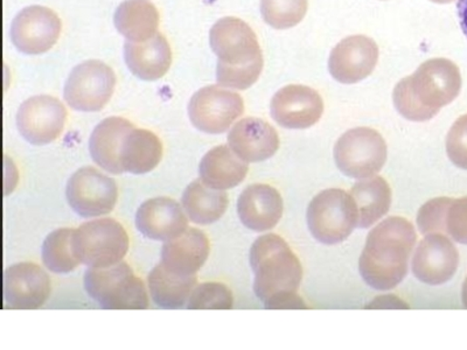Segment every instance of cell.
I'll use <instances>...</instances> for the list:
<instances>
[{"label":"cell","mask_w":467,"mask_h":350,"mask_svg":"<svg viewBox=\"0 0 467 350\" xmlns=\"http://www.w3.org/2000/svg\"><path fill=\"white\" fill-rule=\"evenodd\" d=\"M271 116L286 129H308L319 122L324 114V101L314 88L290 85L282 88L271 99Z\"/></svg>","instance_id":"9a60e30c"},{"label":"cell","mask_w":467,"mask_h":350,"mask_svg":"<svg viewBox=\"0 0 467 350\" xmlns=\"http://www.w3.org/2000/svg\"><path fill=\"white\" fill-rule=\"evenodd\" d=\"M335 160L337 169L349 178L374 177L386 164V140L374 129H352L337 141Z\"/></svg>","instance_id":"ba28073f"},{"label":"cell","mask_w":467,"mask_h":350,"mask_svg":"<svg viewBox=\"0 0 467 350\" xmlns=\"http://www.w3.org/2000/svg\"><path fill=\"white\" fill-rule=\"evenodd\" d=\"M85 289L89 297L106 310H146L149 307L143 281L124 262L109 268L88 270Z\"/></svg>","instance_id":"5b68a950"},{"label":"cell","mask_w":467,"mask_h":350,"mask_svg":"<svg viewBox=\"0 0 467 350\" xmlns=\"http://www.w3.org/2000/svg\"><path fill=\"white\" fill-rule=\"evenodd\" d=\"M379 61V47L369 36L345 37L333 48L328 69L333 78L344 85L365 80L374 72Z\"/></svg>","instance_id":"2e32d148"},{"label":"cell","mask_w":467,"mask_h":350,"mask_svg":"<svg viewBox=\"0 0 467 350\" xmlns=\"http://www.w3.org/2000/svg\"><path fill=\"white\" fill-rule=\"evenodd\" d=\"M135 129L130 120L122 117H109L102 120L91 133L89 149L91 158L99 168L112 174H122L120 164L125 137Z\"/></svg>","instance_id":"603a6c76"},{"label":"cell","mask_w":467,"mask_h":350,"mask_svg":"<svg viewBox=\"0 0 467 350\" xmlns=\"http://www.w3.org/2000/svg\"><path fill=\"white\" fill-rule=\"evenodd\" d=\"M431 2L437 3V4H450V3H452L453 0H431Z\"/></svg>","instance_id":"f35d334b"},{"label":"cell","mask_w":467,"mask_h":350,"mask_svg":"<svg viewBox=\"0 0 467 350\" xmlns=\"http://www.w3.org/2000/svg\"><path fill=\"white\" fill-rule=\"evenodd\" d=\"M460 265V253L443 233L427 235L412 258V273L428 285H443L451 281Z\"/></svg>","instance_id":"e0dca14e"},{"label":"cell","mask_w":467,"mask_h":350,"mask_svg":"<svg viewBox=\"0 0 467 350\" xmlns=\"http://www.w3.org/2000/svg\"><path fill=\"white\" fill-rule=\"evenodd\" d=\"M197 281V276H182L166 269L161 262L149 274L150 294L157 306L170 310L182 308L189 303Z\"/></svg>","instance_id":"83f0119b"},{"label":"cell","mask_w":467,"mask_h":350,"mask_svg":"<svg viewBox=\"0 0 467 350\" xmlns=\"http://www.w3.org/2000/svg\"><path fill=\"white\" fill-rule=\"evenodd\" d=\"M73 232L72 228H61L46 237L43 262L46 268L54 273H69L81 264L74 255Z\"/></svg>","instance_id":"f546056e"},{"label":"cell","mask_w":467,"mask_h":350,"mask_svg":"<svg viewBox=\"0 0 467 350\" xmlns=\"http://www.w3.org/2000/svg\"><path fill=\"white\" fill-rule=\"evenodd\" d=\"M250 265L255 273L254 291L268 310L306 308L297 294L303 281L299 258L281 236L266 233L250 250Z\"/></svg>","instance_id":"6da1fadb"},{"label":"cell","mask_w":467,"mask_h":350,"mask_svg":"<svg viewBox=\"0 0 467 350\" xmlns=\"http://www.w3.org/2000/svg\"><path fill=\"white\" fill-rule=\"evenodd\" d=\"M234 295L229 287L221 283H203L192 292L189 310H231Z\"/></svg>","instance_id":"1f68e13d"},{"label":"cell","mask_w":467,"mask_h":350,"mask_svg":"<svg viewBox=\"0 0 467 350\" xmlns=\"http://www.w3.org/2000/svg\"><path fill=\"white\" fill-rule=\"evenodd\" d=\"M358 211V227L369 228L389 211L391 189L382 177L367 178L350 190Z\"/></svg>","instance_id":"4316f807"},{"label":"cell","mask_w":467,"mask_h":350,"mask_svg":"<svg viewBox=\"0 0 467 350\" xmlns=\"http://www.w3.org/2000/svg\"><path fill=\"white\" fill-rule=\"evenodd\" d=\"M199 172L204 185L214 190H226L244 180L249 166L231 148L220 145L202 158Z\"/></svg>","instance_id":"cb8c5ba5"},{"label":"cell","mask_w":467,"mask_h":350,"mask_svg":"<svg viewBox=\"0 0 467 350\" xmlns=\"http://www.w3.org/2000/svg\"><path fill=\"white\" fill-rule=\"evenodd\" d=\"M116 75L99 60H88L75 67L65 86V99L74 110L101 111L110 101Z\"/></svg>","instance_id":"9c48e42d"},{"label":"cell","mask_w":467,"mask_h":350,"mask_svg":"<svg viewBox=\"0 0 467 350\" xmlns=\"http://www.w3.org/2000/svg\"><path fill=\"white\" fill-rule=\"evenodd\" d=\"M51 292V278L35 262H18L4 273V307L7 310H36L47 302Z\"/></svg>","instance_id":"5bb4252c"},{"label":"cell","mask_w":467,"mask_h":350,"mask_svg":"<svg viewBox=\"0 0 467 350\" xmlns=\"http://www.w3.org/2000/svg\"><path fill=\"white\" fill-rule=\"evenodd\" d=\"M162 152L161 141L152 131L132 129L125 137L120 164L124 172L149 173L160 165Z\"/></svg>","instance_id":"484cf974"},{"label":"cell","mask_w":467,"mask_h":350,"mask_svg":"<svg viewBox=\"0 0 467 350\" xmlns=\"http://www.w3.org/2000/svg\"><path fill=\"white\" fill-rule=\"evenodd\" d=\"M61 29V19L51 8L28 6L12 23L11 40L20 52L39 56L57 43Z\"/></svg>","instance_id":"4fadbf2b"},{"label":"cell","mask_w":467,"mask_h":350,"mask_svg":"<svg viewBox=\"0 0 467 350\" xmlns=\"http://www.w3.org/2000/svg\"><path fill=\"white\" fill-rule=\"evenodd\" d=\"M64 104L53 96L28 98L19 108L16 127L20 135L33 145H47L57 140L67 122Z\"/></svg>","instance_id":"7c38bea8"},{"label":"cell","mask_w":467,"mask_h":350,"mask_svg":"<svg viewBox=\"0 0 467 350\" xmlns=\"http://www.w3.org/2000/svg\"><path fill=\"white\" fill-rule=\"evenodd\" d=\"M457 10L462 32L467 37V0H458Z\"/></svg>","instance_id":"8d00e7d4"},{"label":"cell","mask_w":467,"mask_h":350,"mask_svg":"<svg viewBox=\"0 0 467 350\" xmlns=\"http://www.w3.org/2000/svg\"><path fill=\"white\" fill-rule=\"evenodd\" d=\"M244 112V98L220 86L202 88L192 96L189 104L192 124L210 135L226 132Z\"/></svg>","instance_id":"30bf717a"},{"label":"cell","mask_w":467,"mask_h":350,"mask_svg":"<svg viewBox=\"0 0 467 350\" xmlns=\"http://www.w3.org/2000/svg\"><path fill=\"white\" fill-rule=\"evenodd\" d=\"M369 307H379V308H385V307L403 308V307H407L408 308L406 304L401 302V300H400L399 298L393 297V295H387V297H379L377 300H375V302L370 304Z\"/></svg>","instance_id":"d590c367"},{"label":"cell","mask_w":467,"mask_h":350,"mask_svg":"<svg viewBox=\"0 0 467 350\" xmlns=\"http://www.w3.org/2000/svg\"><path fill=\"white\" fill-rule=\"evenodd\" d=\"M185 212L173 199H150L140 207L136 226L145 237L154 241H170L182 235L187 229Z\"/></svg>","instance_id":"d6986e66"},{"label":"cell","mask_w":467,"mask_h":350,"mask_svg":"<svg viewBox=\"0 0 467 350\" xmlns=\"http://www.w3.org/2000/svg\"><path fill=\"white\" fill-rule=\"evenodd\" d=\"M182 201L189 218L202 226L214 223L223 218L229 204L227 193L204 185L202 179L187 186Z\"/></svg>","instance_id":"f1b7e54d"},{"label":"cell","mask_w":467,"mask_h":350,"mask_svg":"<svg viewBox=\"0 0 467 350\" xmlns=\"http://www.w3.org/2000/svg\"><path fill=\"white\" fill-rule=\"evenodd\" d=\"M307 223L320 243L333 245L348 239L358 227V211L352 195L337 189L321 191L307 208Z\"/></svg>","instance_id":"52a82bcc"},{"label":"cell","mask_w":467,"mask_h":350,"mask_svg":"<svg viewBox=\"0 0 467 350\" xmlns=\"http://www.w3.org/2000/svg\"><path fill=\"white\" fill-rule=\"evenodd\" d=\"M417 235L410 221L400 216L378 224L367 237L358 270L367 284L375 290H393L408 273V262Z\"/></svg>","instance_id":"7a4b0ae2"},{"label":"cell","mask_w":467,"mask_h":350,"mask_svg":"<svg viewBox=\"0 0 467 350\" xmlns=\"http://www.w3.org/2000/svg\"><path fill=\"white\" fill-rule=\"evenodd\" d=\"M462 75L458 66L448 58H431L410 77L396 85L393 99L396 109L412 122H427L441 108L458 98Z\"/></svg>","instance_id":"3957f363"},{"label":"cell","mask_w":467,"mask_h":350,"mask_svg":"<svg viewBox=\"0 0 467 350\" xmlns=\"http://www.w3.org/2000/svg\"><path fill=\"white\" fill-rule=\"evenodd\" d=\"M285 211L276 189L265 183L247 187L237 202V212L245 227L254 232H266L277 226Z\"/></svg>","instance_id":"ffe728a7"},{"label":"cell","mask_w":467,"mask_h":350,"mask_svg":"<svg viewBox=\"0 0 467 350\" xmlns=\"http://www.w3.org/2000/svg\"><path fill=\"white\" fill-rule=\"evenodd\" d=\"M211 252L206 233L197 228H187L173 240L166 241L161 249V264L182 276H197Z\"/></svg>","instance_id":"44dd1931"},{"label":"cell","mask_w":467,"mask_h":350,"mask_svg":"<svg viewBox=\"0 0 467 350\" xmlns=\"http://www.w3.org/2000/svg\"><path fill=\"white\" fill-rule=\"evenodd\" d=\"M446 232L458 243L467 245V197L452 200L450 204Z\"/></svg>","instance_id":"e575fe53"},{"label":"cell","mask_w":467,"mask_h":350,"mask_svg":"<svg viewBox=\"0 0 467 350\" xmlns=\"http://www.w3.org/2000/svg\"><path fill=\"white\" fill-rule=\"evenodd\" d=\"M117 31L131 43H145L157 35L160 12L149 0H125L114 16Z\"/></svg>","instance_id":"d4e9b609"},{"label":"cell","mask_w":467,"mask_h":350,"mask_svg":"<svg viewBox=\"0 0 467 350\" xmlns=\"http://www.w3.org/2000/svg\"><path fill=\"white\" fill-rule=\"evenodd\" d=\"M462 304H464V306L467 308V278L464 283V285H462Z\"/></svg>","instance_id":"74e56055"},{"label":"cell","mask_w":467,"mask_h":350,"mask_svg":"<svg viewBox=\"0 0 467 350\" xmlns=\"http://www.w3.org/2000/svg\"><path fill=\"white\" fill-rule=\"evenodd\" d=\"M211 47L218 57L216 78L223 87L245 90L255 85L263 70V54L257 36L235 16L220 19L210 33Z\"/></svg>","instance_id":"277c9868"},{"label":"cell","mask_w":467,"mask_h":350,"mask_svg":"<svg viewBox=\"0 0 467 350\" xmlns=\"http://www.w3.org/2000/svg\"><path fill=\"white\" fill-rule=\"evenodd\" d=\"M228 143L242 160L260 162L270 160L278 151L279 136L265 120L247 117L234 125Z\"/></svg>","instance_id":"ac0fdd59"},{"label":"cell","mask_w":467,"mask_h":350,"mask_svg":"<svg viewBox=\"0 0 467 350\" xmlns=\"http://www.w3.org/2000/svg\"><path fill=\"white\" fill-rule=\"evenodd\" d=\"M66 198L72 210L82 218H98L114 211L119 200V187L111 178L87 166L69 179Z\"/></svg>","instance_id":"8fae6325"},{"label":"cell","mask_w":467,"mask_h":350,"mask_svg":"<svg viewBox=\"0 0 467 350\" xmlns=\"http://www.w3.org/2000/svg\"><path fill=\"white\" fill-rule=\"evenodd\" d=\"M308 0H261L263 19L275 29L297 26L306 18Z\"/></svg>","instance_id":"4dcf8cb0"},{"label":"cell","mask_w":467,"mask_h":350,"mask_svg":"<svg viewBox=\"0 0 467 350\" xmlns=\"http://www.w3.org/2000/svg\"><path fill=\"white\" fill-rule=\"evenodd\" d=\"M129 243L127 231L114 219L91 221L73 232L74 255L90 268H109L122 262Z\"/></svg>","instance_id":"8992f818"},{"label":"cell","mask_w":467,"mask_h":350,"mask_svg":"<svg viewBox=\"0 0 467 350\" xmlns=\"http://www.w3.org/2000/svg\"><path fill=\"white\" fill-rule=\"evenodd\" d=\"M446 152L453 165L467 170V115L460 117L450 129Z\"/></svg>","instance_id":"836d02e7"},{"label":"cell","mask_w":467,"mask_h":350,"mask_svg":"<svg viewBox=\"0 0 467 350\" xmlns=\"http://www.w3.org/2000/svg\"><path fill=\"white\" fill-rule=\"evenodd\" d=\"M125 62L136 77L144 81H156L164 77L172 65V49L161 33L145 43H131L124 46Z\"/></svg>","instance_id":"7402d4cb"},{"label":"cell","mask_w":467,"mask_h":350,"mask_svg":"<svg viewBox=\"0 0 467 350\" xmlns=\"http://www.w3.org/2000/svg\"><path fill=\"white\" fill-rule=\"evenodd\" d=\"M452 199L437 198L428 201L417 215V226L424 235L446 232V216Z\"/></svg>","instance_id":"d6a6232c"}]
</instances>
